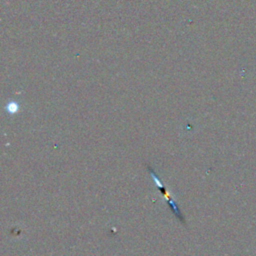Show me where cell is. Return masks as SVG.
Listing matches in <instances>:
<instances>
[{
	"label": "cell",
	"instance_id": "1",
	"mask_svg": "<svg viewBox=\"0 0 256 256\" xmlns=\"http://www.w3.org/2000/svg\"><path fill=\"white\" fill-rule=\"evenodd\" d=\"M148 171H149V173H150V175L152 176V178H153V180H154V182L157 184V186H158V190L163 194V196L165 197V199H166V201H167V203L169 204V206L171 207V210H172V212H173V214L181 221V222H184V218H183V216H182V214H181V212H180V210H179V208H178V206H177V204L172 200V198L170 197V195H169V192L167 191V189L163 186V184L161 183V181L159 180V178L157 177V175L155 174V172H154V170L150 167V166H148Z\"/></svg>",
	"mask_w": 256,
	"mask_h": 256
},
{
	"label": "cell",
	"instance_id": "2",
	"mask_svg": "<svg viewBox=\"0 0 256 256\" xmlns=\"http://www.w3.org/2000/svg\"><path fill=\"white\" fill-rule=\"evenodd\" d=\"M6 108L10 113H14L18 110V104L15 103V102H9L6 106Z\"/></svg>",
	"mask_w": 256,
	"mask_h": 256
}]
</instances>
